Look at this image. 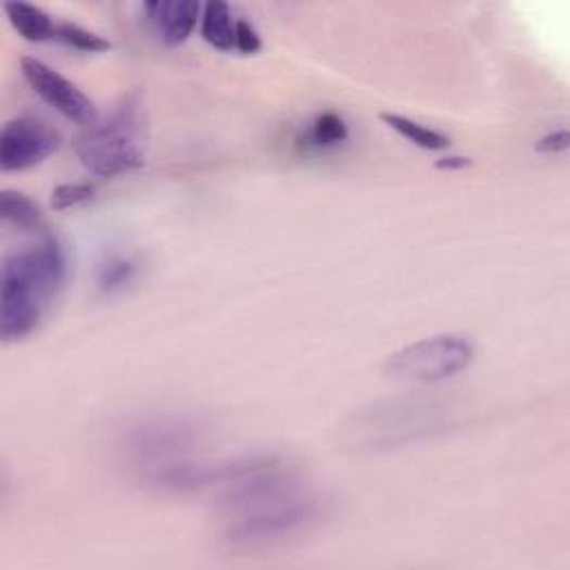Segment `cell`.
Here are the masks:
<instances>
[{"instance_id": "cell-1", "label": "cell", "mask_w": 570, "mask_h": 570, "mask_svg": "<svg viewBox=\"0 0 570 570\" xmlns=\"http://www.w3.org/2000/svg\"><path fill=\"white\" fill-rule=\"evenodd\" d=\"M221 510L224 542L235 550H258L315 529L328 504L299 474L270 464L235 481Z\"/></svg>"}, {"instance_id": "cell-2", "label": "cell", "mask_w": 570, "mask_h": 570, "mask_svg": "<svg viewBox=\"0 0 570 570\" xmlns=\"http://www.w3.org/2000/svg\"><path fill=\"white\" fill-rule=\"evenodd\" d=\"M67 281L65 250L54 237L12 252L0 270V337L18 341L46 319Z\"/></svg>"}, {"instance_id": "cell-3", "label": "cell", "mask_w": 570, "mask_h": 570, "mask_svg": "<svg viewBox=\"0 0 570 570\" xmlns=\"http://www.w3.org/2000/svg\"><path fill=\"white\" fill-rule=\"evenodd\" d=\"M148 131L139 94L125 97L103 121L92 123L76 141L80 165L99 179L139 169L145 163Z\"/></svg>"}, {"instance_id": "cell-4", "label": "cell", "mask_w": 570, "mask_h": 570, "mask_svg": "<svg viewBox=\"0 0 570 570\" xmlns=\"http://www.w3.org/2000/svg\"><path fill=\"white\" fill-rule=\"evenodd\" d=\"M472 359L474 347L466 337L436 334L390 355L385 375L404 383H440L468 370Z\"/></svg>"}, {"instance_id": "cell-5", "label": "cell", "mask_w": 570, "mask_h": 570, "mask_svg": "<svg viewBox=\"0 0 570 570\" xmlns=\"http://www.w3.org/2000/svg\"><path fill=\"white\" fill-rule=\"evenodd\" d=\"M61 145V135L46 121L18 116L0 131V167L3 172H23L48 161Z\"/></svg>"}, {"instance_id": "cell-6", "label": "cell", "mask_w": 570, "mask_h": 570, "mask_svg": "<svg viewBox=\"0 0 570 570\" xmlns=\"http://www.w3.org/2000/svg\"><path fill=\"white\" fill-rule=\"evenodd\" d=\"M21 72L27 85L34 90V94H38L42 101H46L50 107H54L67 121H74L87 127L99 121L92 99L87 97L78 85L67 80L63 74L52 69L50 65H46L38 59H23Z\"/></svg>"}, {"instance_id": "cell-7", "label": "cell", "mask_w": 570, "mask_h": 570, "mask_svg": "<svg viewBox=\"0 0 570 570\" xmlns=\"http://www.w3.org/2000/svg\"><path fill=\"white\" fill-rule=\"evenodd\" d=\"M194 442V426L179 417H156L141 421L127 432V451L139 461L150 459L152 470L177 464V457ZM181 461V459H179Z\"/></svg>"}, {"instance_id": "cell-8", "label": "cell", "mask_w": 570, "mask_h": 570, "mask_svg": "<svg viewBox=\"0 0 570 570\" xmlns=\"http://www.w3.org/2000/svg\"><path fill=\"white\" fill-rule=\"evenodd\" d=\"M143 12L165 46H181L192 36L203 8L197 0H152L143 5Z\"/></svg>"}, {"instance_id": "cell-9", "label": "cell", "mask_w": 570, "mask_h": 570, "mask_svg": "<svg viewBox=\"0 0 570 570\" xmlns=\"http://www.w3.org/2000/svg\"><path fill=\"white\" fill-rule=\"evenodd\" d=\"M347 141V125L337 112L317 114L301 131L296 143L311 152H328Z\"/></svg>"}, {"instance_id": "cell-10", "label": "cell", "mask_w": 570, "mask_h": 570, "mask_svg": "<svg viewBox=\"0 0 570 570\" xmlns=\"http://www.w3.org/2000/svg\"><path fill=\"white\" fill-rule=\"evenodd\" d=\"M201 36L218 52H232L237 46V21L232 18V12L226 3H212L203 5L201 14Z\"/></svg>"}, {"instance_id": "cell-11", "label": "cell", "mask_w": 570, "mask_h": 570, "mask_svg": "<svg viewBox=\"0 0 570 570\" xmlns=\"http://www.w3.org/2000/svg\"><path fill=\"white\" fill-rule=\"evenodd\" d=\"M139 275V261L131 254L110 252L103 256L97 268V286L101 294L114 296L125 292L131 283L137 281Z\"/></svg>"}, {"instance_id": "cell-12", "label": "cell", "mask_w": 570, "mask_h": 570, "mask_svg": "<svg viewBox=\"0 0 570 570\" xmlns=\"http://www.w3.org/2000/svg\"><path fill=\"white\" fill-rule=\"evenodd\" d=\"M5 12H8L12 27L25 40H29V42L54 40L59 23H54L46 10H40V8L29 5V3H8Z\"/></svg>"}, {"instance_id": "cell-13", "label": "cell", "mask_w": 570, "mask_h": 570, "mask_svg": "<svg viewBox=\"0 0 570 570\" xmlns=\"http://www.w3.org/2000/svg\"><path fill=\"white\" fill-rule=\"evenodd\" d=\"M381 121L397 131L400 137H404L406 141H410L413 145L421 148V150H428V152H436V150H446L451 145V139L446 135H442V131H436L432 127H426L408 116H402V114H392V112H383L381 114Z\"/></svg>"}, {"instance_id": "cell-14", "label": "cell", "mask_w": 570, "mask_h": 570, "mask_svg": "<svg viewBox=\"0 0 570 570\" xmlns=\"http://www.w3.org/2000/svg\"><path fill=\"white\" fill-rule=\"evenodd\" d=\"M0 216L8 226H14L21 232H40L42 230V214L38 205L14 190H5L0 194Z\"/></svg>"}, {"instance_id": "cell-15", "label": "cell", "mask_w": 570, "mask_h": 570, "mask_svg": "<svg viewBox=\"0 0 570 570\" xmlns=\"http://www.w3.org/2000/svg\"><path fill=\"white\" fill-rule=\"evenodd\" d=\"M54 40L63 42V46L78 50V52H87V54H99V52H107L112 50V42L105 40L103 36L85 29L76 23H59L56 25V34Z\"/></svg>"}, {"instance_id": "cell-16", "label": "cell", "mask_w": 570, "mask_h": 570, "mask_svg": "<svg viewBox=\"0 0 570 570\" xmlns=\"http://www.w3.org/2000/svg\"><path fill=\"white\" fill-rule=\"evenodd\" d=\"M97 194V188L90 183H63L54 188L52 192V207L54 210H72L87 201H92Z\"/></svg>"}, {"instance_id": "cell-17", "label": "cell", "mask_w": 570, "mask_h": 570, "mask_svg": "<svg viewBox=\"0 0 570 570\" xmlns=\"http://www.w3.org/2000/svg\"><path fill=\"white\" fill-rule=\"evenodd\" d=\"M261 36L256 31V27L250 21H237V46L235 50H239L241 54H256L261 50Z\"/></svg>"}, {"instance_id": "cell-18", "label": "cell", "mask_w": 570, "mask_h": 570, "mask_svg": "<svg viewBox=\"0 0 570 570\" xmlns=\"http://www.w3.org/2000/svg\"><path fill=\"white\" fill-rule=\"evenodd\" d=\"M568 143H570V137L566 129H557V131H550V135H546L540 143H537V150L542 154H557V152H566L568 150Z\"/></svg>"}, {"instance_id": "cell-19", "label": "cell", "mask_w": 570, "mask_h": 570, "mask_svg": "<svg viewBox=\"0 0 570 570\" xmlns=\"http://www.w3.org/2000/svg\"><path fill=\"white\" fill-rule=\"evenodd\" d=\"M470 165H472V159H468V156H446V159H440L434 163L436 169H464Z\"/></svg>"}]
</instances>
